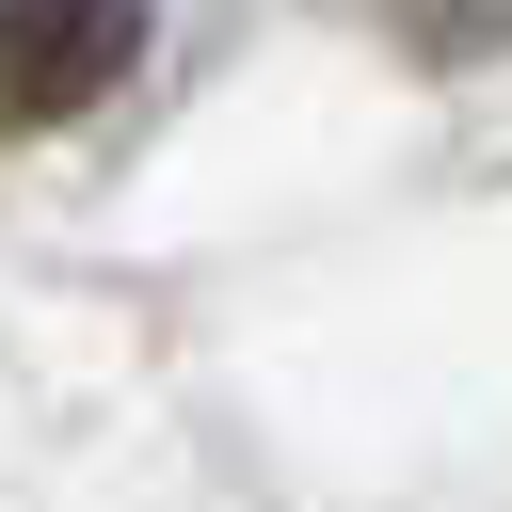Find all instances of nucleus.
<instances>
[{"label":"nucleus","instance_id":"1","mask_svg":"<svg viewBox=\"0 0 512 512\" xmlns=\"http://www.w3.org/2000/svg\"><path fill=\"white\" fill-rule=\"evenodd\" d=\"M144 48V0H0V128H80Z\"/></svg>","mask_w":512,"mask_h":512}]
</instances>
